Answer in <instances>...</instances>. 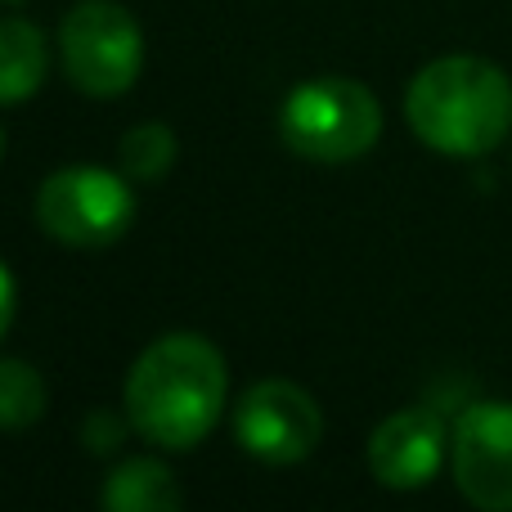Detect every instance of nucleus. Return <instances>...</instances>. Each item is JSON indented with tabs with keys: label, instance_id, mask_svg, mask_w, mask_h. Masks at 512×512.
Segmentation results:
<instances>
[{
	"label": "nucleus",
	"instance_id": "obj_1",
	"mask_svg": "<svg viewBox=\"0 0 512 512\" xmlns=\"http://www.w3.org/2000/svg\"><path fill=\"white\" fill-rule=\"evenodd\" d=\"M230 373L203 333H167L140 351L126 373L122 409L158 450H194L225 414Z\"/></svg>",
	"mask_w": 512,
	"mask_h": 512
},
{
	"label": "nucleus",
	"instance_id": "obj_2",
	"mask_svg": "<svg viewBox=\"0 0 512 512\" xmlns=\"http://www.w3.org/2000/svg\"><path fill=\"white\" fill-rule=\"evenodd\" d=\"M409 131L450 158H486L512 131V81L477 54L432 59L405 95Z\"/></svg>",
	"mask_w": 512,
	"mask_h": 512
},
{
	"label": "nucleus",
	"instance_id": "obj_3",
	"mask_svg": "<svg viewBox=\"0 0 512 512\" xmlns=\"http://www.w3.org/2000/svg\"><path fill=\"white\" fill-rule=\"evenodd\" d=\"M279 135L297 158L342 167L378 144L382 108L364 81L315 77L288 90L279 108Z\"/></svg>",
	"mask_w": 512,
	"mask_h": 512
},
{
	"label": "nucleus",
	"instance_id": "obj_4",
	"mask_svg": "<svg viewBox=\"0 0 512 512\" xmlns=\"http://www.w3.org/2000/svg\"><path fill=\"white\" fill-rule=\"evenodd\" d=\"M68 81L90 99H117L144 68V32L117 0H81L59 27Z\"/></svg>",
	"mask_w": 512,
	"mask_h": 512
},
{
	"label": "nucleus",
	"instance_id": "obj_5",
	"mask_svg": "<svg viewBox=\"0 0 512 512\" xmlns=\"http://www.w3.org/2000/svg\"><path fill=\"white\" fill-rule=\"evenodd\" d=\"M135 221L131 185L99 167H63L36 189V225L63 248H108Z\"/></svg>",
	"mask_w": 512,
	"mask_h": 512
},
{
	"label": "nucleus",
	"instance_id": "obj_6",
	"mask_svg": "<svg viewBox=\"0 0 512 512\" xmlns=\"http://www.w3.org/2000/svg\"><path fill=\"white\" fill-rule=\"evenodd\" d=\"M234 436L252 459L288 468L315 454L324 436V414L319 400L292 378H261L243 391L234 409Z\"/></svg>",
	"mask_w": 512,
	"mask_h": 512
},
{
	"label": "nucleus",
	"instance_id": "obj_7",
	"mask_svg": "<svg viewBox=\"0 0 512 512\" xmlns=\"http://www.w3.org/2000/svg\"><path fill=\"white\" fill-rule=\"evenodd\" d=\"M450 468L463 499L481 512H512V405H468L450 436Z\"/></svg>",
	"mask_w": 512,
	"mask_h": 512
},
{
	"label": "nucleus",
	"instance_id": "obj_8",
	"mask_svg": "<svg viewBox=\"0 0 512 512\" xmlns=\"http://www.w3.org/2000/svg\"><path fill=\"white\" fill-rule=\"evenodd\" d=\"M445 423L436 409H396L369 436V472L387 490H423L441 472Z\"/></svg>",
	"mask_w": 512,
	"mask_h": 512
},
{
	"label": "nucleus",
	"instance_id": "obj_9",
	"mask_svg": "<svg viewBox=\"0 0 512 512\" xmlns=\"http://www.w3.org/2000/svg\"><path fill=\"white\" fill-rule=\"evenodd\" d=\"M50 45L27 18H0V104H23L45 86Z\"/></svg>",
	"mask_w": 512,
	"mask_h": 512
},
{
	"label": "nucleus",
	"instance_id": "obj_10",
	"mask_svg": "<svg viewBox=\"0 0 512 512\" xmlns=\"http://www.w3.org/2000/svg\"><path fill=\"white\" fill-rule=\"evenodd\" d=\"M104 512H180V486L167 463L126 459L104 481Z\"/></svg>",
	"mask_w": 512,
	"mask_h": 512
},
{
	"label": "nucleus",
	"instance_id": "obj_11",
	"mask_svg": "<svg viewBox=\"0 0 512 512\" xmlns=\"http://www.w3.org/2000/svg\"><path fill=\"white\" fill-rule=\"evenodd\" d=\"M45 378L27 360H0V432L36 427L45 414Z\"/></svg>",
	"mask_w": 512,
	"mask_h": 512
},
{
	"label": "nucleus",
	"instance_id": "obj_12",
	"mask_svg": "<svg viewBox=\"0 0 512 512\" xmlns=\"http://www.w3.org/2000/svg\"><path fill=\"white\" fill-rule=\"evenodd\" d=\"M176 153H180L176 135L162 122L131 126V131L122 135V144H117V158H122L126 176H135V180H162L176 167Z\"/></svg>",
	"mask_w": 512,
	"mask_h": 512
},
{
	"label": "nucleus",
	"instance_id": "obj_13",
	"mask_svg": "<svg viewBox=\"0 0 512 512\" xmlns=\"http://www.w3.org/2000/svg\"><path fill=\"white\" fill-rule=\"evenodd\" d=\"M126 432H135L126 409L122 414H113V409H90L86 423H81V445H86L90 454H113V450H122Z\"/></svg>",
	"mask_w": 512,
	"mask_h": 512
},
{
	"label": "nucleus",
	"instance_id": "obj_14",
	"mask_svg": "<svg viewBox=\"0 0 512 512\" xmlns=\"http://www.w3.org/2000/svg\"><path fill=\"white\" fill-rule=\"evenodd\" d=\"M14 310H18V288H14V274H9V265L0 261V337H5L9 324H14Z\"/></svg>",
	"mask_w": 512,
	"mask_h": 512
},
{
	"label": "nucleus",
	"instance_id": "obj_15",
	"mask_svg": "<svg viewBox=\"0 0 512 512\" xmlns=\"http://www.w3.org/2000/svg\"><path fill=\"white\" fill-rule=\"evenodd\" d=\"M0 5H23V0H0Z\"/></svg>",
	"mask_w": 512,
	"mask_h": 512
}]
</instances>
